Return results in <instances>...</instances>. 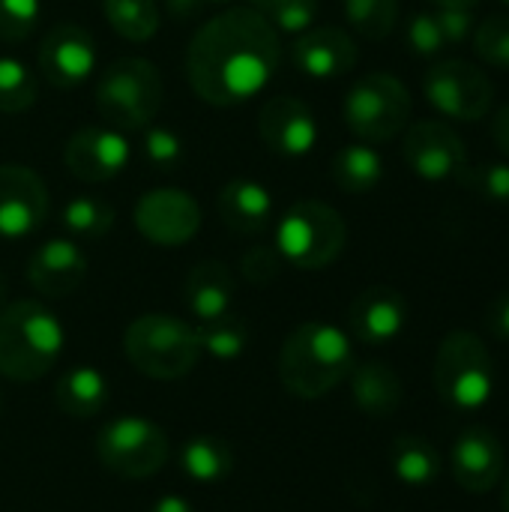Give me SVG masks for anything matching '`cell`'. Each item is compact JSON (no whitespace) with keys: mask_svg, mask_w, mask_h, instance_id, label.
Masks as SVG:
<instances>
[{"mask_svg":"<svg viewBox=\"0 0 509 512\" xmlns=\"http://www.w3.org/2000/svg\"><path fill=\"white\" fill-rule=\"evenodd\" d=\"M180 468L189 480L195 483H219L231 474L234 468V450L228 441L222 438H213V435H198V438H189L183 447H180Z\"/></svg>","mask_w":509,"mask_h":512,"instance_id":"cell-26","label":"cell"},{"mask_svg":"<svg viewBox=\"0 0 509 512\" xmlns=\"http://www.w3.org/2000/svg\"><path fill=\"white\" fill-rule=\"evenodd\" d=\"M282 255L276 246H252L243 258H240V273L249 285H267L279 276L282 270Z\"/></svg>","mask_w":509,"mask_h":512,"instance_id":"cell-38","label":"cell"},{"mask_svg":"<svg viewBox=\"0 0 509 512\" xmlns=\"http://www.w3.org/2000/svg\"><path fill=\"white\" fill-rule=\"evenodd\" d=\"M354 369V348L345 330L306 321L288 333L279 351L282 387L297 399H321L336 390Z\"/></svg>","mask_w":509,"mask_h":512,"instance_id":"cell-2","label":"cell"},{"mask_svg":"<svg viewBox=\"0 0 509 512\" xmlns=\"http://www.w3.org/2000/svg\"><path fill=\"white\" fill-rule=\"evenodd\" d=\"M213 3H219V6H225V3H234V0H207V6H213Z\"/></svg>","mask_w":509,"mask_h":512,"instance_id":"cell-48","label":"cell"},{"mask_svg":"<svg viewBox=\"0 0 509 512\" xmlns=\"http://www.w3.org/2000/svg\"><path fill=\"white\" fill-rule=\"evenodd\" d=\"M492 138H495V144H498V150L509 156V105H504L498 114H495V120H492Z\"/></svg>","mask_w":509,"mask_h":512,"instance_id":"cell-42","label":"cell"},{"mask_svg":"<svg viewBox=\"0 0 509 512\" xmlns=\"http://www.w3.org/2000/svg\"><path fill=\"white\" fill-rule=\"evenodd\" d=\"M219 219L234 234H261L273 219V198L255 180H228L216 198Z\"/></svg>","mask_w":509,"mask_h":512,"instance_id":"cell-21","label":"cell"},{"mask_svg":"<svg viewBox=\"0 0 509 512\" xmlns=\"http://www.w3.org/2000/svg\"><path fill=\"white\" fill-rule=\"evenodd\" d=\"M348 324L357 342L363 345H387L408 324V303L390 285H372L348 309Z\"/></svg>","mask_w":509,"mask_h":512,"instance_id":"cell-20","label":"cell"},{"mask_svg":"<svg viewBox=\"0 0 509 512\" xmlns=\"http://www.w3.org/2000/svg\"><path fill=\"white\" fill-rule=\"evenodd\" d=\"M504 3H507V6H509V0H504Z\"/></svg>","mask_w":509,"mask_h":512,"instance_id":"cell-49","label":"cell"},{"mask_svg":"<svg viewBox=\"0 0 509 512\" xmlns=\"http://www.w3.org/2000/svg\"><path fill=\"white\" fill-rule=\"evenodd\" d=\"M42 18V0H0V39H27Z\"/></svg>","mask_w":509,"mask_h":512,"instance_id":"cell-36","label":"cell"},{"mask_svg":"<svg viewBox=\"0 0 509 512\" xmlns=\"http://www.w3.org/2000/svg\"><path fill=\"white\" fill-rule=\"evenodd\" d=\"M462 189H468L471 195L492 201V204H504L509 201V165L507 162H480V165H465L462 174L456 177Z\"/></svg>","mask_w":509,"mask_h":512,"instance_id":"cell-34","label":"cell"},{"mask_svg":"<svg viewBox=\"0 0 509 512\" xmlns=\"http://www.w3.org/2000/svg\"><path fill=\"white\" fill-rule=\"evenodd\" d=\"M147 512H195V507L186 501V498H177V495H165V498H159L153 507Z\"/></svg>","mask_w":509,"mask_h":512,"instance_id":"cell-44","label":"cell"},{"mask_svg":"<svg viewBox=\"0 0 509 512\" xmlns=\"http://www.w3.org/2000/svg\"><path fill=\"white\" fill-rule=\"evenodd\" d=\"M384 180V159L369 144H348L333 156V183L348 195H366Z\"/></svg>","mask_w":509,"mask_h":512,"instance_id":"cell-25","label":"cell"},{"mask_svg":"<svg viewBox=\"0 0 509 512\" xmlns=\"http://www.w3.org/2000/svg\"><path fill=\"white\" fill-rule=\"evenodd\" d=\"M183 300L186 309L204 321H216L231 312L234 300V276L222 261H201L189 270L186 285H183Z\"/></svg>","mask_w":509,"mask_h":512,"instance_id":"cell-22","label":"cell"},{"mask_svg":"<svg viewBox=\"0 0 509 512\" xmlns=\"http://www.w3.org/2000/svg\"><path fill=\"white\" fill-rule=\"evenodd\" d=\"M348 24L366 39H384L396 30L399 0H345Z\"/></svg>","mask_w":509,"mask_h":512,"instance_id":"cell-32","label":"cell"},{"mask_svg":"<svg viewBox=\"0 0 509 512\" xmlns=\"http://www.w3.org/2000/svg\"><path fill=\"white\" fill-rule=\"evenodd\" d=\"M201 354H210L216 360H237L246 345H249V330L240 318H234L231 312L216 318V321H204L195 327Z\"/></svg>","mask_w":509,"mask_h":512,"instance_id":"cell-31","label":"cell"},{"mask_svg":"<svg viewBox=\"0 0 509 512\" xmlns=\"http://www.w3.org/2000/svg\"><path fill=\"white\" fill-rule=\"evenodd\" d=\"M258 135L279 156H306L318 141V120L306 102L273 96L258 114Z\"/></svg>","mask_w":509,"mask_h":512,"instance_id":"cell-16","label":"cell"},{"mask_svg":"<svg viewBox=\"0 0 509 512\" xmlns=\"http://www.w3.org/2000/svg\"><path fill=\"white\" fill-rule=\"evenodd\" d=\"M477 54L498 69H509V15H492L474 30Z\"/></svg>","mask_w":509,"mask_h":512,"instance_id":"cell-35","label":"cell"},{"mask_svg":"<svg viewBox=\"0 0 509 512\" xmlns=\"http://www.w3.org/2000/svg\"><path fill=\"white\" fill-rule=\"evenodd\" d=\"M165 432L144 417H114L96 435L99 462L123 480H147L168 462Z\"/></svg>","mask_w":509,"mask_h":512,"instance_id":"cell-9","label":"cell"},{"mask_svg":"<svg viewBox=\"0 0 509 512\" xmlns=\"http://www.w3.org/2000/svg\"><path fill=\"white\" fill-rule=\"evenodd\" d=\"M6 294H9V282H6V273L0 270V309L6 306Z\"/></svg>","mask_w":509,"mask_h":512,"instance_id":"cell-46","label":"cell"},{"mask_svg":"<svg viewBox=\"0 0 509 512\" xmlns=\"http://www.w3.org/2000/svg\"><path fill=\"white\" fill-rule=\"evenodd\" d=\"M63 351V327L39 300H15L0 309V375L15 384L45 378Z\"/></svg>","mask_w":509,"mask_h":512,"instance_id":"cell-3","label":"cell"},{"mask_svg":"<svg viewBox=\"0 0 509 512\" xmlns=\"http://www.w3.org/2000/svg\"><path fill=\"white\" fill-rule=\"evenodd\" d=\"M135 228L156 246H186L201 231V207L183 189H153L135 204Z\"/></svg>","mask_w":509,"mask_h":512,"instance_id":"cell-11","label":"cell"},{"mask_svg":"<svg viewBox=\"0 0 509 512\" xmlns=\"http://www.w3.org/2000/svg\"><path fill=\"white\" fill-rule=\"evenodd\" d=\"M144 159L159 168V171H171L180 159H183V141L174 129L165 126H147L144 132Z\"/></svg>","mask_w":509,"mask_h":512,"instance_id":"cell-37","label":"cell"},{"mask_svg":"<svg viewBox=\"0 0 509 512\" xmlns=\"http://www.w3.org/2000/svg\"><path fill=\"white\" fill-rule=\"evenodd\" d=\"M165 6L177 18H192V15H198L207 6V0H165Z\"/></svg>","mask_w":509,"mask_h":512,"instance_id":"cell-43","label":"cell"},{"mask_svg":"<svg viewBox=\"0 0 509 512\" xmlns=\"http://www.w3.org/2000/svg\"><path fill=\"white\" fill-rule=\"evenodd\" d=\"M48 189L42 177L18 162L0 165V240H21L42 228Z\"/></svg>","mask_w":509,"mask_h":512,"instance_id":"cell-12","label":"cell"},{"mask_svg":"<svg viewBox=\"0 0 509 512\" xmlns=\"http://www.w3.org/2000/svg\"><path fill=\"white\" fill-rule=\"evenodd\" d=\"M348 378H351L354 402H357V408L363 414H369V417H390L402 405L405 387H402V381H399L393 366L372 360V363L354 366Z\"/></svg>","mask_w":509,"mask_h":512,"instance_id":"cell-24","label":"cell"},{"mask_svg":"<svg viewBox=\"0 0 509 512\" xmlns=\"http://www.w3.org/2000/svg\"><path fill=\"white\" fill-rule=\"evenodd\" d=\"M408 45L414 54L420 57H435L441 54V48L447 45L444 42V33L435 21V12H417L408 24Z\"/></svg>","mask_w":509,"mask_h":512,"instance_id":"cell-39","label":"cell"},{"mask_svg":"<svg viewBox=\"0 0 509 512\" xmlns=\"http://www.w3.org/2000/svg\"><path fill=\"white\" fill-rule=\"evenodd\" d=\"M63 162L72 177L81 183H105L117 177L129 162V141L120 129L102 126H81L69 135L63 147Z\"/></svg>","mask_w":509,"mask_h":512,"instance_id":"cell-14","label":"cell"},{"mask_svg":"<svg viewBox=\"0 0 509 512\" xmlns=\"http://www.w3.org/2000/svg\"><path fill=\"white\" fill-rule=\"evenodd\" d=\"M450 468L456 483L471 495H486L498 486L504 474V447L495 432L483 426L465 429L450 453Z\"/></svg>","mask_w":509,"mask_h":512,"instance_id":"cell-18","label":"cell"},{"mask_svg":"<svg viewBox=\"0 0 509 512\" xmlns=\"http://www.w3.org/2000/svg\"><path fill=\"white\" fill-rule=\"evenodd\" d=\"M102 15L108 27L129 42H147L159 30L156 0H102Z\"/></svg>","mask_w":509,"mask_h":512,"instance_id":"cell-28","label":"cell"},{"mask_svg":"<svg viewBox=\"0 0 509 512\" xmlns=\"http://www.w3.org/2000/svg\"><path fill=\"white\" fill-rule=\"evenodd\" d=\"M435 6H468V9H474L480 0H432Z\"/></svg>","mask_w":509,"mask_h":512,"instance_id":"cell-45","label":"cell"},{"mask_svg":"<svg viewBox=\"0 0 509 512\" xmlns=\"http://www.w3.org/2000/svg\"><path fill=\"white\" fill-rule=\"evenodd\" d=\"M435 387L459 411H477L492 399L495 360L486 342L471 330H453L435 357Z\"/></svg>","mask_w":509,"mask_h":512,"instance_id":"cell-7","label":"cell"},{"mask_svg":"<svg viewBox=\"0 0 509 512\" xmlns=\"http://www.w3.org/2000/svg\"><path fill=\"white\" fill-rule=\"evenodd\" d=\"M39 69L54 87H78L96 69V42L78 24H57L39 45Z\"/></svg>","mask_w":509,"mask_h":512,"instance_id":"cell-15","label":"cell"},{"mask_svg":"<svg viewBox=\"0 0 509 512\" xmlns=\"http://www.w3.org/2000/svg\"><path fill=\"white\" fill-rule=\"evenodd\" d=\"M162 75L144 57H120L96 81V108L120 132L147 129L162 108Z\"/></svg>","mask_w":509,"mask_h":512,"instance_id":"cell-5","label":"cell"},{"mask_svg":"<svg viewBox=\"0 0 509 512\" xmlns=\"http://www.w3.org/2000/svg\"><path fill=\"white\" fill-rule=\"evenodd\" d=\"M60 222L63 228L72 234V237H81V240H99L111 231L114 225V207L102 198H93V195H78L72 201H66L63 213H60Z\"/></svg>","mask_w":509,"mask_h":512,"instance_id":"cell-29","label":"cell"},{"mask_svg":"<svg viewBox=\"0 0 509 512\" xmlns=\"http://www.w3.org/2000/svg\"><path fill=\"white\" fill-rule=\"evenodd\" d=\"M411 93L408 87L390 72H369L348 90L342 102V114L348 129L366 141L381 144L396 138L411 120Z\"/></svg>","mask_w":509,"mask_h":512,"instance_id":"cell-8","label":"cell"},{"mask_svg":"<svg viewBox=\"0 0 509 512\" xmlns=\"http://www.w3.org/2000/svg\"><path fill=\"white\" fill-rule=\"evenodd\" d=\"M108 402V381L93 366H72L54 384V405L72 420L96 417Z\"/></svg>","mask_w":509,"mask_h":512,"instance_id":"cell-23","label":"cell"},{"mask_svg":"<svg viewBox=\"0 0 509 512\" xmlns=\"http://www.w3.org/2000/svg\"><path fill=\"white\" fill-rule=\"evenodd\" d=\"M423 93L432 108L450 120H483L495 102L492 78L468 60H441L423 78Z\"/></svg>","mask_w":509,"mask_h":512,"instance_id":"cell-10","label":"cell"},{"mask_svg":"<svg viewBox=\"0 0 509 512\" xmlns=\"http://www.w3.org/2000/svg\"><path fill=\"white\" fill-rule=\"evenodd\" d=\"M123 351L129 363L153 381H180L201 360L195 327L162 312L135 318L123 333Z\"/></svg>","mask_w":509,"mask_h":512,"instance_id":"cell-4","label":"cell"},{"mask_svg":"<svg viewBox=\"0 0 509 512\" xmlns=\"http://www.w3.org/2000/svg\"><path fill=\"white\" fill-rule=\"evenodd\" d=\"M390 465H393V474L405 486L417 489V486H429V483L438 480V474H441V453L426 438L402 435V438H396V444L390 450Z\"/></svg>","mask_w":509,"mask_h":512,"instance_id":"cell-27","label":"cell"},{"mask_svg":"<svg viewBox=\"0 0 509 512\" xmlns=\"http://www.w3.org/2000/svg\"><path fill=\"white\" fill-rule=\"evenodd\" d=\"M486 324L489 330L501 339V342H509V291L495 297L486 309Z\"/></svg>","mask_w":509,"mask_h":512,"instance_id":"cell-41","label":"cell"},{"mask_svg":"<svg viewBox=\"0 0 509 512\" xmlns=\"http://www.w3.org/2000/svg\"><path fill=\"white\" fill-rule=\"evenodd\" d=\"M435 21H438V27L444 33L447 45H462L477 30L474 9H468V6H438Z\"/></svg>","mask_w":509,"mask_h":512,"instance_id":"cell-40","label":"cell"},{"mask_svg":"<svg viewBox=\"0 0 509 512\" xmlns=\"http://www.w3.org/2000/svg\"><path fill=\"white\" fill-rule=\"evenodd\" d=\"M348 243V225L342 213L324 201L291 204L276 225V249L285 264L297 270L330 267Z\"/></svg>","mask_w":509,"mask_h":512,"instance_id":"cell-6","label":"cell"},{"mask_svg":"<svg viewBox=\"0 0 509 512\" xmlns=\"http://www.w3.org/2000/svg\"><path fill=\"white\" fill-rule=\"evenodd\" d=\"M504 510L509 512V474H507V483H504Z\"/></svg>","mask_w":509,"mask_h":512,"instance_id":"cell-47","label":"cell"},{"mask_svg":"<svg viewBox=\"0 0 509 512\" xmlns=\"http://www.w3.org/2000/svg\"><path fill=\"white\" fill-rule=\"evenodd\" d=\"M84 276H87V258L66 237H54L42 243L27 261V282L33 285L36 294L51 300L75 294Z\"/></svg>","mask_w":509,"mask_h":512,"instance_id":"cell-19","label":"cell"},{"mask_svg":"<svg viewBox=\"0 0 509 512\" xmlns=\"http://www.w3.org/2000/svg\"><path fill=\"white\" fill-rule=\"evenodd\" d=\"M291 63L318 81L342 78L357 66V42L342 27H309L291 45Z\"/></svg>","mask_w":509,"mask_h":512,"instance_id":"cell-17","label":"cell"},{"mask_svg":"<svg viewBox=\"0 0 509 512\" xmlns=\"http://www.w3.org/2000/svg\"><path fill=\"white\" fill-rule=\"evenodd\" d=\"M279 63V30L252 6H228L192 36L186 78L198 99L231 108L258 96L273 81Z\"/></svg>","mask_w":509,"mask_h":512,"instance_id":"cell-1","label":"cell"},{"mask_svg":"<svg viewBox=\"0 0 509 512\" xmlns=\"http://www.w3.org/2000/svg\"><path fill=\"white\" fill-rule=\"evenodd\" d=\"M36 96H39V81L33 69L12 54H0V111L21 114L33 108Z\"/></svg>","mask_w":509,"mask_h":512,"instance_id":"cell-30","label":"cell"},{"mask_svg":"<svg viewBox=\"0 0 509 512\" xmlns=\"http://www.w3.org/2000/svg\"><path fill=\"white\" fill-rule=\"evenodd\" d=\"M249 6L264 15L279 33H303L315 27V18L321 12L318 0H249Z\"/></svg>","mask_w":509,"mask_h":512,"instance_id":"cell-33","label":"cell"},{"mask_svg":"<svg viewBox=\"0 0 509 512\" xmlns=\"http://www.w3.org/2000/svg\"><path fill=\"white\" fill-rule=\"evenodd\" d=\"M405 162L408 168L429 183H441V180H456L462 174V168L468 165L465 156V144L456 135L453 126L441 123V120H420L405 132V144H402Z\"/></svg>","mask_w":509,"mask_h":512,"instance_id":"cell-13","label":"cell"}]
</instances>
